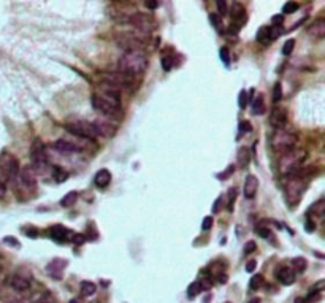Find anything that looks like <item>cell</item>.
I'll return each mask as SVG.
<instances>
[{"mask_svg": "<svg viewBox=\"0 0 325 303\" xmlns=\"http://www.w3.org/2000/svg\"><path fill=\"white\" fill-rule=\"evenodd\" d=\"M311 211L316 213L317 216H324V213H325V202H324V200H319L314 206H311Z\"/></svg>", "mask_w": 325, "mask_h": 303, "instance_id": "33", "label": "cell"}, {"mask_svg": "<svg viewBox=\"0 0 325 303\" xmlns=\"http://www.w3.org/2000/svg\"><path fill=\"white\" fill-rule=\"evenodd\" d=\"M249 249H255V243L254 241H251V243H248V245H246V248H245L246 253H248Z\"/></svg>", "mask_w": 325, "mask_h": 303, "instance_id": "55", "label": "cell"}, {"mask_svg": "<svg viewBox=\"0 0 325 303\" xmlns=\"http://www.w3.org/2000/svg\"><path fill=\"white\" fill-rule=\"evenodd\" d=\"M295 303H305V299H297L295 300Z\"/></svg>", "mask_w": 325, "mask_h": 303, "instance_id": "58", "label": "cell"}, {"mask_svg": "<svg viewBox=\"0 0 325 303\" xmlns=\"http://www.w3.org/2000/svg\"><path fill=\"white\" fill-rule=\"evenodd\" d=\"M65 267H67V261H65V259H54V261L49 262V265L46 267V271L54 279H62Z\"/></svg>", "mask_w": 325, "mask_h": 303, "instance_id": "16", "label": "cell"}, {"mask_svg": "<svg viewBox=\"0 0 325 303\" xmlns=\"http://www.w3.org/2000/svg\"><path fill=\"white\" fill-rule=\"evenodd\" d=\"M49 233H51V236H53L54 240H64L65 236L69 235V230L65 228L64 226H54V227H51V230H49Z\"/></svg>", "mask_w": 325, "mask_h": 303, "instance_id": "23", "label": "cell"}, {"mask_svg": "<svg viewBox=\"0 0 325 303\" xmlns=\"http://www.w3.org/2000/svg\"><path fill=\"white\" fill-rule=\"evenodd\" d=\"M79 289L84 297H92V295L97 292V286L91 283V281H83V283L79 284Z\"/></svg>", "mask_w": 325, "mask_h": 303, "instance_id": "22", "label": "cell"}, {"mask_svg": "<svg viewBox=\"0 0 325 303\" xmlns=\"http://www.w3.org/2000/svg\"><path fill=\"white\" fill-rule=\"evenodd\" d=\"M147 41H149V37H147V35L125 34V35H121V38L117 40V45H119L121 48H124L125 51H129V49L144 51Z\"/></svg>", "mask_w": 325, "mask_h": 303, "instance_id": "10", "label": "cell"}, {"mask_svg": "<svg viewBox=\"0 0 325 303\" xmlns=\"http://www.w3.org/2000/svg\"><path fill=\"white\" fill-rule=\"evenodd\" d=\"M248 105V92L246 91H241L240 92V107L241 108H246Z\"/></svg>", "mask_w": 325, "mask_h": 303, "instance_id": "41", "label": "cell"}, {"mask_svg": "<svg viewBox=\"0 0 325 303\" xmlns=\"http://www.w3.org/2000/svg\"><path fill=\"white\" fill-rule=\"evenodd\" d=\"M220 59L225 62V64H228L230 62V53H228V49L227 48H222L220 49Z\"/></svg>", "mask_w": 325, "mask_h": 303, "instance_id": "43", "label": "cell"}, {"mask_svg": "<svg viewBox=\"0 0 325 303\" xmlns=\"http://www.w3.org/2000/svg\"><path fill=\"white\" fill-rule=\"evenodd\" d=\"M263 284V276L262 275H254L249 281V289L251 291H257L258 287Z\"/></svg>", "mask_w": 325, "mask_h": 303, "instance_id": "30", "label": "cell"}, {"mask_svg": "<svg viewBox=\"0 0 325 303\" xmlns=\"http://www.w3.org/2000/svg\"><path fill=\"white\" fill-rule=\"evenodd\" d=\"M53 175H54V180L59 181V183L65 181V180H67V176H69L67 172H64L61 167H53Z\"/></svg>", "mask_w": 325, "mask_h": 303, "instance_id": "31", "label": "cell"}, {"mask_svg": "<svg viewBox=\"0 0 325 303\" xmlns=\"http://www.w3.org/2000/svg\"><path fill=\"white\" fill-rule=\"evenodd\" d=\"M0 175L5 181H14L19 175V162L10 152L0 154Z\"/></svg>", "mask_w": 325, "mask_h": 303, "instance_id": "7", "label": "cell"}, {"mask_svg": "<svg viewBox=\"0 0 325 303\" xmlns=\"http://www.w3.org/2000/svg\"><path fill=\"white\" fill-rule=\"evenodd\" d=\"M36 303H56L54 302V299L51 297V295H46V297H43V299H40Z\"/></svg>", "mask_w": 325, "mask_h": 303, "instance_id": "52", "label": "cell"}, {"mask_svg": "<svg viewBox=\"0 0 325 303\" xmlns=\"http://www.w3.org/2000/svg\"><path fill=\"white\" fill-rule=\"evenodd\" d=\"M249 303H260V299H253V300H249Z\"/></svg>", "mask_w": 325, "mask_h": 303, "instance_id": "57", "label": "cell"}, {"mask_svg": "<svg viewBox=\"0 0 325 303\" xmlns=\"http://www.w3.org/2000/svg\"><path fill=\"white\" fill-rule=\"evenodd\" d=\"M225 303H230V302H225Z\"/></svg>", "mask_w": 325, "mask_h": 303, "instance_id": "60", "label": "cell"}, {"mask_svg": "<svg viewBox=\"0 0 325 303\" xmlns=\"http://www.w3.org/2000/svg\"><path fill=\"white\" fill-rule=\"evenodd\" d=\"M92 107L94 110H97L99 113L105 114L108 117H114V119H119L122 116V112L119 107H114L111 105L109 102H107L105 99H102L99 94H94L92 95Z\"/></svg>", "mask_w": 325, "mask_h": 303, "instance_id": "11", "label": "cell"}, {"mask_svg": "<svg viewBox=\"0 0 325 303\" xmlns=\"http://www.w3.org/2000/svg\"><path fill=\"white\" fill-rule=\"evenodd\" d=\"M3 241L6 243V245H8V243H10V245H14V246H18V245H19L18 241H14V238H13V236H6V238H5Z\"/></svg>", "mask_w": 325, "mask_h": 303, "instance_id": "53", "label": "cell"}, {"mask_svg": "<svg viewBox=\"0 0 325 303\" xmlns=\"http://www.w3.org/2000/svg\"><path fill=\"white\" fill-rule=\"evenodd\" d=\"M99 95L102 99H105L107 102L111 103V105L121 108V92L114 89V87L108 86L107 83H102V89H100Z\"/></svg>", "mask_w": 325, "mask_h": 303, "instance_id": "13", "label": "cell"}, {"mask_svg": "<svg viewBox=\"0 0 325 303\" xmlns=\"http://www.w3.org/2000/svg\"><path fill=\"white\" fill-rule=\"evenodd\" d=\"M233 167H228L225 172H222V173H219V180H225V178H228V175H232L233 173Z\"/></svg>", "mask_w": 325, "mask_h": 303, "instance_id": "48", "label": "cell"}, {"mask_svg": "<svg viewBox=\"0 0 325 303\" xmlns=\"http://www.w3.org/2000/svg\"><path fill=\"white\" fill-rule=\"evenodd\" d=\"M220 203H222V197H217V200L214 202V206H213V213H214V214L219 213V210H220Z\"/></svg>", "mask_w": 325, "mask_h": 303, "instance_id": "49", "label": "cell"}, {"mask_svg": "<svg viewBox=\"0 0 325 303\" xmlns=\"http://www.w3.org/2000/svg\"><path fill=\"white\" fill-rule=\"evenodd\" d=\"M251 108H253V113L255 116H260L265 112V103H263L262 95H257V97L253 100V105H251Z\"/></svg>", "mask_w": 325, "mask_h": 303, "instance_id": "25", "label": "cell"}, {"mask_svg": "<svg viewBox=\"0 0 325 303\" xmlns=\"http://www.w3.org/2000/svg\"><path fill=\"white\" fill-rule=\"evenodd\" d=\"M287 122H289V116H287V112L284 108H275L273 113L270 116V124L275 127L276 130L279 129H286Z\"/></svg>", "mask_w": 325, "mask_h": 303, "instance_id": "15", "label": "cell"}, {"mask_svg": "<svg viewBox=\"0 0 325 303\" xmlns=\"http://www.w3.org/2000/svg\"><path fill=\"white\" fill-rule=\"evenodd\" d=\"M253 127H251V122L249 121H241L240 122V132L241 134H246V132H251Z\"/></svg>", "mask_w": 325, "mask_h": 303, "instance_id": "39", "label": "cell"}, {"mask_svg": "<svg viewBox=\"0 0 325 303\" xmlns=\"http://www.w3.org/2000/svg\"><path fill=\"white\" fill-rule=\"evenodd\" d=\"M94 183H95V186L97 188H100V189H105L109 183H111V173L108 172V170H105V168H102V170H99L97 173H95V180H94Z\"/></svg>", "mask_w": 325, "mask_h": 303, "instance_id": "20", "label": "cell"}, {"mask_svg": "<svg viewBox=\"0 0 325 303\" xmlns=\"http://www.w3.org/2000/svg\"><path fill=\"white\" fill-rule=\"evenodd\" d=\"M31 160L34 165V172H43L48 168V157H46V148L41 140H35L31 146Z\"/></svg>", "mask_w": 325, "mask_h": 303, "instance_id": "9", "label": "cell"}, {"mask_svg": "<svg viewBox=\"0 0 325 303\" xmlns=\"http://www.w3.org/2000/svg\"><path fill=\"white\" fill-rule=\"evenodd\" d=\"M210 21H211V24L214 27L219 29V26H220V16L219 14H210Z\"/></svg>", "mask_w": 325, "mask_h": 303, "instance_id": "42", "label": "cell"}, {"mask_svg": "<svg viewBox=\"0 0 325 303\" xmlns=\"http://www.w3.org/2000/svg\"><path fill=\"white\" fill-rule=\"evenodd\" d=\"M76 198H78V192H76V190H72V192L65 194V195L61 198V206H64V208H69V206H72L73 203L76 202Z\"/></svg>", "mask_w": 325, "mask_h": 303, "instance_id": "26", "label": "cell"}, {"mask_svg": "<svg viewBox=\"0 0 325 303\" xmlns=\"http://www.w3.org/2000/svg\"><path fill=\"white\" fill-rule=\"evenodd\" d=\"M314 223L311 224V223H306V232H314Z\"/></svg>", "mask_w": 325, "mask_h": 303, "instance_id": "54", "label": "cell"}, {"mask_svg": "<svg viewBox=\"0 0 325 303\" xmlns=\"http://www.w3.org/2000/svg\"><path fill=\"white\" fill-rule=\"evenodd\" d=\"M213 224H214L213 216H206L203 219V223H202V228H203V230H210V228L213 227Z\"/></svg>", "mask_w": 325, "mask_h": 303, "instance_id": "37", "label": "cell"}, {"mask_svg": "<svg viewBox=\"0 0 325 303\" xmlns=\"http://www.w3.org/2000/svg\"><path fill=\"white\" fill-rule=\"evenodd\" d=\"M146 6L149 10H157L159 8V2H154V0H149V2H146Z\"/></svg>", "mask_w": 325, "mask_h": 303, "instance_id": "51", "label": "cell"}, {"mask_svg": "<svg viewBox=\"0 0 325 303\" xmlns=\"http://www.w3.org/2000/svg\"><path fill=\"white\" fill-rule=\"evenodd\" d=\"M65 129L70 132L72 135H75L78 138L83 140H97L100 137L97 127H95L94 122H87V121H73L65 124Z\"/></svg>", "mask_w": 325, "mask_h": 303, "instance_id": "5", "label": "cell"}, {"mask_svg": "<svg viewBox=\"0 0 325 303\" xmlns=\"http://www.w3.org/2000/svg\"><path fill=\"white\" fill-rule=\"evenodd\" d=\"M257 41L263 43V45H268L271 41V35H270V27H262L260 31L257 32Z\"/></svg>", "mask_w": 325, "mask_h": 303, "instance_id": "28", "label": "cell"}, {"mask_svg": "<svg viewBox=\"0 0 325 303\" xmlns=\"http://www.w3.org/2000/svg\"><path fill=\"white\" fill-rule=\"evenodd\" d=\"M293 48H295V40H287L286 43H284V46H283V54H286V56H289L292 51H293Z\"/></svg>", "mask_w": 325, "mask_h": 303, "instance_id": "35", "label": "cell"}, {"mask_svg": "<svg viewBox=\"0 0 325 303\" xmlns=\"http://www.w3.org/2000/svg\"><path fill=\"white\" fill-rule=\"evenodd\" d=\"M219 283H227V275H219Z\"/></svg>", "mask_w": 325, "mask_h": 303, "instance_id": "56", "label": "cell"}, {"mask_svg": "<svg viewBox=\"0 0 325 303\" xmlns=\"http://www.w3.org/2000/svg\"><path fill=\"white\" fill-rule=\"evenodd\" d=\"M162 67H164V70H165V72L172 70V67H173L172 57H164V59H162Z\"/></svg>", "mask_w": 325, "mask_h": 303, "instance_id": "38", "label": "cell"}, {"mask_svg": "<svg viewBox=\"0 0 325 303\" xmlns=\"http://www.w3.org/2000/svg\"><path fill=\"white\" fill-rule=\"evenodd\" d=\"M258 189V181L254 175H248L245 180V186H243V194L246 198H254Z\"/></svg>", "mask_w": 325, "mask_h": 303, "instance_id": "19", "label": "cell"}, {"mask_svg": "<svg viewBox=\"0 0 325 303\" xmlns=\"http://www.w3.org/2000/svg\"><path fill=\"white\" fill-rule=\"evenodd\" d=\"M6 286L18 294H27L29 291H31L32 283L29 278L19 275V273H14V275L8 276V279H6Z\"/></svg>", "mask_w": 325, "mask_h": 303, "instance_id": "12", "label": "cell"}, {"mask_svg": "<svg viewBox=\"0 0 325 303\" xmlns=\"http://www.w3.org/2000/svg\"><path fill=\"white\" fill-rule=\"evenodd\" d=\"M283 99V87H281V83H276L275 87H273V102L278 103Z\"/></svg>", "mask_w": 325, "mask_h": 303, "instance_id": "32", "label": "cell"}, {"mask_svg": "<svg viewBox=\"0 0 325 303\" xmlns=\"http://www.w3.org/2000/svg\"><path fill=\"white\" fill-rule=\"evenodd\" d=\"M18 180L21 181L24 188L27 189H36V175L34 172V168L31 167H23L19 168V175H18Z\"/></svg>", "mask_w": 325, "mask_h": 303, "instance_id": "14", "label": "cell"}, {"mask_svg": "<svg viewBox=\"0 0 325 303\" xmlns=\"http://www.w3.org/2000/svg\"><path fill=\"white\" fill-rule=\"evenodd\" d=\"M227 197H228V206H230V208H232V205L235 203L236 197H238V190H236V188H230V189H228Z\"/></svg>", "mask_w": 325, "mask_h": 303, "instance_id": "36", "label": "cell"}, {"mask_svg": "<svg viewBox=\"0 0 325 303\" xmlns=\"http://www.w3.org/2000/svg\"><path fill=\"white\" fill-rule=\"evenodd\" d=\"M283 11H284L286 14H292V13H295V11H298V3H295V2H287V3L284 5Z\"/></svg>", "mask_w": 325, "mask_h": 303, "instance_id": "34", "label": "cell"}, {"mask_svg": "<svg viewBox=\"0 0 325 303\" xmlns=\"http://www.w3.org/2000/svg\"><path fill=\"white\" fill-rule=\"evenodd\" d=\"M6 194V181L3 180V176L0 175V197H3Z\"/></svg>", "mask_w": 325, "mask_h": 303, "instance_id": "45", "label": "cell"}, {"mask_svg": "<svg viewBox=\"0 0 325 303\" xmlns=\"http://www.w3.org/2000/svg\"><path fill=\"white\" fill-rule=\"evenodd\" d=\"M306 186H308V180H303V178H300V176H295V175L287 176V184H286L287 202H289L292 206L297 205L301 200L303 194H305Z\"/></svg>", "mask_w": 325, "mask_h": 303, "instance_id": "4", "label": "cell"}, {"mask_svg": "<svg viewBox=\"0 0 325 303\" xmlns=\"http://www.w3.org/2000/svg\"><path fill=\"white\" fill-rule=\"evenodd\" d=\"M276 278L279 283L284 286H292L295 281H297V275H295V271L290 267H281L276 271Z\"/></svg>", "mask_w": 325, "mask_h": 303, "instance_id": "17", "label": "cell"}, {"mask_svg": "<svg viewBox=\"0 0 325 303\" xmlns=\"http://www.w3.org/2000/svg\"><path fill=\"white\" fill-rule=\"evenodd\" d=\"M127 23L132 27H135L138 32L146 34V35H149L154 31V29L157 27L156 19H154L151 14H147V13H134V14H130V16L127 18Z\"/></svg>", "mask_w": 325, "mask_h": 303, "instance_id": "8", "label": "cell"}, {"mask_svg": "<svg viewBox=\"0 0 325 303\" xmlns=\"http://www.w3.org/2000/svg\"><path fill=\"white\" fill-rule=\"evenodd\" d=\"M70 303H79V302H78V300H75V299H73V300H70Z\"/></svg>", "mask_w": 325, "mask_h": 303, "instance_id": "59", "label": "cell"}, {"mask_svg": "<svg viewBox=\"0 0 325 303\" xmlns=\"http://www.w3.org/2000/svg\"><path fill=\"white\" fill-rule=\"evenodd\" d=\"M147 69V56L144 51L140 49H129L124 51L119 57V72L127 73L130 76L143 75Z\"/></svg>", "mask_w": 325, "mask_h": 303, "instance_id": "1", "label": "cell"}, {"mask_svg": "<svg viewBox=\"0 0 325 303\" xmlns=\"http://www.w3.org/2000/svg\"><path fill=\"white\" fill-rule=\"evenodd\" d=\"M53 148L61 154H65V156H70V154H75L79 152L81 150L72 142H67V140H57V142L53 143Z\"/></svg>", "mask_w": 325, "mask_h": 303, "instance_id": "18", "label": "cell"}, {"mask_svg": "<svg viewBox=\"0 0 325 303\" xmlns=\"http://www.w3.org/2000/svg\"><path fill=\"white\" fill-rule=\"evenodd\" d=\"M308 34L316 37V38H324V37H325V21L324 19H317L316 23H313V26H309Z\"/></svg>", "mask_w": 325, "mask_h": 303, "instance_id": "21", "label": "cell"}, {"mask_svg": "<svg viewBox=\"0 0 325 303\" xmlns=\"http://www.w3.org/2000/svg\"><path fill=\"white\" fill-rule=\"evenodd\" d=\"M297 142H298L297 134H293L292 130L287 129H279L271 137V148L278 152H286L289 150H293L297 146Z\"/></svg>", "mask_w": 325, "mask_h": 303, "instance_id": "3", "label": "cell"}, {"mask_svg": "<svg viewBox=\"0 0 325 303\" xmlns=\"http://www.w3.org/2000/svg\"><path fill=\"white\" fill-rule=\"evenodd\" d=\"M306 265H308V262H306V259L305 257H295V259H292V270L295 271V275L297 273H303L306 270Z\"/></svg>", "mask_w": 325, "mask_h": 303, "instance_id": "24", "label": "cell"}, {"mask_svg": "<svg viewBox=\"0 0 325 303\" xmlns=\"http://www.w3.org/2000/svg\"><path fill=\"white\" fill-rule=\"evenodd\" d=\"M257 233L260 235V236H263V238H270V230H268L267 227H258Z\"/></svg>", "mask_w": 325, "mask_h": 303, "instance_id": "46", "label": "cell"}, {"mask_svg": "<svg viewBox=\"0 0 325 303\" xmlns=\"http://www.w3.org/2000/svg\"><path fill=\"white\" fill-rule=\"evenodd\" d=\"M255 267H257V262H255V261H249V262L246 264V271L253 273V271L255 270Z\"/></svg>", "mask_w": 325, "mask_h": 303, "instance_id": "50", "label": "cell"}, {"mask_svg": "<svg viewBox=\"0 0 325 303\" xmlns=\"http://www.w3.org/2000/svg\"><path fill=\"white\" fill-rule=\"evenodd\" d=\"M86 241V235H83V233H75L73 235V243H75V245H83V243Z\"/></svg>", "mask_w": 325, "mask_h": 303, "instance_id": "40", "label": "cell"}, {"mask_svg": "<svg viewBox=\"0 0 325 303\" xmlns=\"http://www.w3.org/2000/svg\"><path fill=\"white\" fill-rule=\"evenodd\" d=\"M283 23H284L283 14H276V16H273V26H283Z\"/></svg>", "mask_w": 325, "mask_h": 303, "instance_id": "47", "label": "cell"}, {"mask_svg": "<svg viewBox=\"0 0 325 303\" xmlns=\"http://www.w3.org/2000/svg\"><path fill=\"white\" fill-rule=\"evenodd\" d=\"M202 292V283L200 281H194L189 287H187V297L189 299H194V297H197L198 294Z\"/></svg>", "mask_w": 325, "mask_h": 303, "instance_id": "29", "label": "cell"}, {"mask_svg": "<svg viewBox=\"0 0 325 303\" xmlns=\"http://www.w3.org/2000/svg\"><path fill=\"white\" fill-rule=\"evenodd\" d=\"M306 159H308V152L305 150H298V148H293V150L283 152L278 160L279 173L283 176H289V175L295 173L298 168L303 167Z\"/></svg>", "mask_w": 325, "mask_h": 303, "instance_id": "2", "label": "cell"}, {"mask_svg": "<svg viewBox=\"0 0 325 303\" xmlns=\"http://www.w3.org/2000/svg\"><path fill=\"white\" fill-rule=\"evenodd\" d=\"M236 160H238L240 167H246L249 164L251 160V152L248 148H241V150L238 151V156H236Z\"/></svg>", "mask_w": 325, "mask_h": 303, "instance_id": "27", "label": "cell"}, {"mask_svg": "<svg viewBox=\"0 0 325 303\" xmlns=\"http://www.w3.org/2000/svg\"><path fill=\"white\" fill-rule=\"evenodd\" d=\"M216 6H217L219 16H222V14L227 13V3L225 2H216Z\"/></svg>", "mask_w": 325, "mask_h": 303, "instance_id": "44", "label": "cell"}, {"mask_svg": "<svg viewBox=\"0 0 325 303\" xmlns=\"http://www.w3.org/2000/svg\"><path fill=\"white\" fill-rule=\"evenodd\" d=\"M102 83H107L108 86L114 87V89H134L135 87V76H130L124 72H113L103 75Z\"/></svg>", "mask_w": 325, "mask_h": 303, "instance_id": "6", "label": "cell"}]
</instances>
